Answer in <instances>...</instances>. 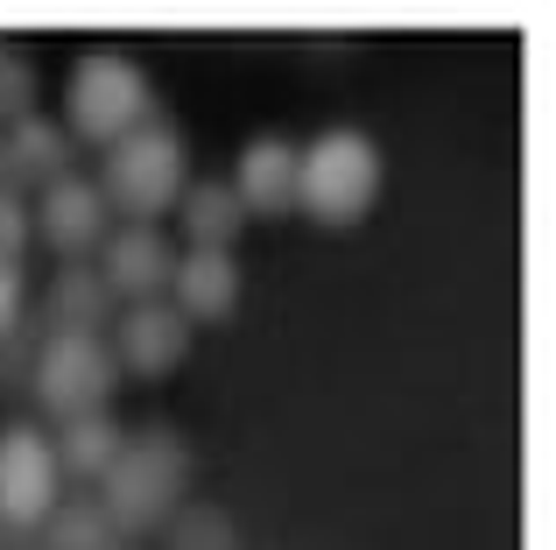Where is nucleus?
I'll return each instance as SVG.
<instances>
[{"instance_id": "nucleus-1", "label": "nucleus", "mask_w": 556, "mask_h": 550, "mask_svg": "<svg viewBox=\"0 0 556 550\" xmlns=\"http://www.w3.org/2000/svg\"><path fill=\"white\" fill-rule=\"evenodd\" d=\"M184 487H190V445L177 430H141L99 480V515L113 523L121 543H141L155 529H169V515L184 509Z\"/></svg>"}, {"instance_id": "nucleus-2", "label": "nucleus", "mask_w": 556, "mask_h": 550, "mask_svg": "<svg viewBox=\"0 0 556 550\" xmlns=\"http://www.w3.org/2000/svg\"><path fill=\"white\" fill-rule=\"evenodd\" d=\"M380 198V149L359 127H325L311 149H296V205L317 226H353Z\"/></svg>"}, {"instance_id": "nucleus-3", "label": "nucleus", "mask_w": 556, "mask_h": 550, "mask_svg": "<svg viewBox=\"0 0 556 550\" xmlns=\"http://www.w3.org/2000/svg\"><path fill=\"white\" fill-rule=\"evenodd\" d=\"M190 170H184V141L177 127H135L106 149V170H99V198L106 212H127V226H155L163 212H177Z\"/></svg>"}, {"instance_id": "nucleus-4", "label": "nucleus", "mask_w": 556, "mask_h": 550, "mask_svg": "<svg viewBox=\"0 0 556 550\" xmlns=\"http://www.w3.org/2000/svg\"><path fill=\"white\" fill-rule=\"evenodd\" d=\"M149 99H155L149 71H141L135 57L92 50V57H78V71H71V85H64V135L113 149L121 135L149 127Z\"/></svg>"}, {"instance_id": "nucleus-5", "label": "nucleus", "mask_w": 556, "mask_h": 550, "mask_svg": "<svg viewBox=\"0 0 556 550\" xmlns=\"http://www.w3.org/2000/svg\"><path fill=\"white\" fill-rule=\"evenodd\" d=\"M113 388H121V367H113V346L99 339V332H56V339L42 346L36 396H42V410H56L64 424L106 410Z\"/></svg>"}, {"instance_id": "nucleus-6", "label": "nucleus", "mask_w": 556, "mask_h": 550, "mask_svg": "<svg viewBox=\"0 0 556 550\" xmlns=\"http://www.w3.org/2000/svg\"><path fill=\"white\" fill-rule=\"evenodd\" d=\"M56 487H64V473H56L50 438H42L36 424H8L0 430V523L8 529L50 523Z\"/></svg>"}, {"instance_id": "nucleus-7", "label": "nucleus", "mask_w": 556, "mask_h": 550, "mask_svg": "<svg viewBox=\"0 0 556 550\" xmlns=\"http://www.w3.org/2000/svg\"><path fill=\"white\" fill-rule=\"evenodd\" d=\"M113 367L121 374H141V382H163V374H177V360L190 353V325L169 303H121V317H113Z\"/></svg>"}, {"instance_id": "nucleus-8", "label": "nucleus", "mask_w": 556, "mask_h": 550, "mask_svg": "<svg viewBox=\"0 0 556 550\" xmlns=\"http://www.w3.org/2000/svg\"><path fill=\"white\" fill-rule=\"evenodd\" d=\"M177 248L163 240V226H121V234L99 240V283L121 303H149L155 289H169Z\"/></svg>"}, {"instance_id": "nucleus-9", "label": "nucleus", "mask_w": 556, "mask_h": 550, "mask_svg": "<svg viewBox=\"0 0 556 550\" xmlns=\"http://www.w3.org/2000/svg\"><path fill=\"white\" fill-rule=\"evenodd\" d=\"M232 303H240V262L212 248H184L169 268V311L184 325H218V317H232Z\"/></svg>"}, {"instance_id": "nucleus-10", "label": "nucleus", "mask_w": 556, "mask_h": 550, "mask_svg": "<svg viewBox=\"0 0 556 550\" xmlns=\"http://www.w3.org/2000/svg\"><path fill=\"white\" fill-rule=\"evenodd\" d=\"M232 198H240L247 220H282L296 212V141L261 135L240 149V170H232Z\"/></svg>"}, {"instance_id": "nucleus-11", "label": "nucleus", "mask_w": 556, "mask_h": 550, "mask_svg": "<svg viewBox=\"0 0 556 550\" xmlns=\"http://www.w3.org/2000/svg\"><path fill=\"white\" fill-rule=\"evenodd\" d=\"M36 226H42V240H50L64 262H85V248L106 240V198H99V184H85V177H71V170H64V177L42 191Z\"/></svg>"}, {"instance_id": "nucleus-12", "label": "nucleus", "mask_w": 556, "mask_h": 550, "mask_svg": "<svg viewBox=\"0 0 556 550\" xmlns=\"http://www.w3.org/2000/svg\"><path fill=\"white\" fill-rule=\"evenodd\" d=\"M50 452H56V473L64 480H106L113 473V459L127 452V430L113 424L106 410H92V416H71L64 424V438H50Z\"/></svg>"}, {"instance_id": "nucleus-13", "label": "nucleus", "mask_w": 556, "mask_h": 550, "mask_svg": "<svg viewBox=\"0 0 556 550\" xmlns=\"http://www.w3.org/2000/svg\"><path fill=\"white\" fill-rule=\"evenodd\" d=\"M177 220H184V240H190V248L232 254V240H240L247 212H240V198H232V184H218V177H198V184H184V198H177Z\"/></svg>"}, {"instance_id": "nucleus-14", "label": "nucleus", "mask_w": 556, "mask_h": 550, "mask_svg": "<svg viewBox=\"0 0 556 550\" xmlns=\"http://www.w3.org/2000/svg\"><path fill=\"white\" fill-rule=\"evenodd\" d=\"M50 317L56 332H99L113 317V289L99 283V268L85 262H64V275L50 283Z\"/></svg>"}, {"instance_id": "nucleus-15", "label": "nucleus", "mask_w": 556, "mask_h": 550, "mask_svg": "<svg viewBox=\"0 0 556 550\" xmlns=\"http://www.w3.org/2000/svg\"><path fill=\"white\" fill-rule=\"evenodd\" d=\"M8 170H22V177H42V184H56L64 177V163H71V135L56 121H36V113H22V121H8Z\"/></svg>"}, {"instance_id": "nucleus-16", "label": "nucleus", "mask_w": 556, "mask_h": 550, "mask_svg": "<svg viewBox=\"0 0 556 550\" xmlns=\"http://www.w3.org/2000/svg\"><path fill=\"white\" fill-rule=\"evenodd\" d=\"M163 550H240V529H232V515L212 509V501H184L163 529Z\"/></svg>"}, {"instance_id": "nucleus-17", "label": "nucleus", "mask_w": 556, "mask_h": 550, "mask_svg": "<svg viewBox=\"0 0 556 550\" xmlns=\"http://www.w3.org/2000/svg\"><path fill=\"white\" fill-rule=\"evenodd\" d=\"M113 523L99 515V501H56L50 509V550H113Z\"/></svg>"}, {"instance_id": "nucleus-18", "label": "nucleus", "mask_w": 556, "mask_h": 550, "mask_svg": "<svg viewBox=\"0 0 556 550\" xmlns=\"http://www.w3.org/2000/svg\"><path fill=\"white\" fill-rule=\"evenodd\" d=\"M28 92H36L28 64H22V57H0V121H22V113H28Z\"/></svg>"}, {"instance_id": "nucleus-19", "label": "nucleus", "mask_w": 556, "mask_h": 550, "mask_svg": "<svg viewBox=\"0 0 556 550\" xmlns=\"http://www.w3.org/2000/svg\"><path fill=\"white\" fill-rule=\"evenodd\" d=\"M22 248H28V205L14 191H0V262H14Z\"/></svg>"}, {"instance_id": "nucleus-20", "label": "nucleus", "mask_w": 556, "mask_h": 550, "mask_svg": "<svg viewBox=\"0 0 556 550\" xmlns=\"http://www.w3.org/2000/svg\"><path fill=\"white\" fill-rule=\"evenodd\" d=\"M22 297H28V289H22V268H14V262H0V339H8V332H14V317H22Z\"/></svg>"}, {"instance_id": "nucleus-21", "label": "nucleus", "mask_w": 556, "mask_h": 550, "mask_svg": "<svg viewBox=\"0 0 556 550\" xmlns=\"http://www.w3.org/2000/svg\"><path fill=\"white\" fill-rule=\"evenodd\" d=\"M113 550H141V543H113Z\"/></svg>"}]
</instances>
